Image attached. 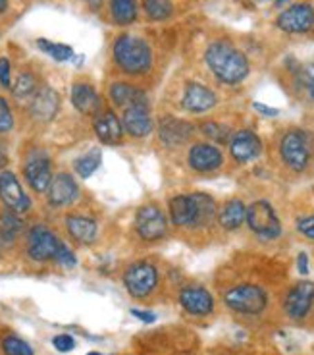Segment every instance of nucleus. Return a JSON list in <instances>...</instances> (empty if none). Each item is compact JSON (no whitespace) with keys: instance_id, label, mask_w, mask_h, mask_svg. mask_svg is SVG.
I'll return each mask as SVG.
<instances>
[{"instance_id":"8","label":"nucleus","mask_w":314,"mask_h":355,"mask_svg":"<svg viewBox=\"0 0 314 355\" xmlns=\"http://www.w3.org/2000/svg\"><path fill=\"white\" fill-rule=\"evenodd\" d=\"M124 284L133 297H147L158 284V272L149 263H135L126 270Z\"/></svg>"},{"instance_id":"22","label":"nucleus","mask_w":314,"mask_h":355,"mask_svg":"<svg viewBox=\"0 0 314 355\" xmlns=\"http://www.w3.org/2000/svg\"><path fill=\"white\" fill-rule=\"evenodd\" d=\"M93 128H95V133L99 137L100 141L107 143V145H116V143L122 141V135H124V124L120 122L114 112H99L95 122H93Z\"/></svg>"},{"instance_id":"29","label":"nucleus","mask_w":314,"mask_h":355,"mask_svg":"<svg viewBox=\"0 0 314 355\" xmlns=\"http://www.w3.org/2000/svg\"><path fill=\"white\" fill-rule=\"evenodd\" d=\"M37 46L46 53L50 58L58 60V62H66V60H72L73 58V49L68 44L62 43H53L48 39H37Z\"/></svg>"},{"instance_id":"18","label":"nucleus","mask_w":314,"mask_h":355,"mask_svg":"<svg viewBox=\"0 0 314 355\" xmlns=\"http://www.w3.org/2000/svg\"><path fill=\"white\" fill-rule=\"evenodd\" d=\"M170 218L181 228H198V207L193 196H178L170 201Z\"/></svg>"},{"instance_id":"44","label":"nucleus","mask_w":314,"mask_h":355,"mask_svg":"<svg viewBox=\"0 0 314 355\" xmlns=\"http://www.w3.org/2000/svg\"><path fill=\"white\" fill-rule=\"evenodd\" d=\"M297 268H299L301 275H308V257H306V253H299V257H297Z\"/></svg>"},{"instance_id":"27","label":"nucleus","mask_w":314,"mask_h":355,"mask_svg":"<svg viewBox=\"0 0 314 355\" xmlns=\"http://www.w3.org/2000/svg\"><path fill=\"white\" fill-rule=\"evenodd\" d=\"M110 16L116 26H129L137 18L135 0H110Z\"/></svg>"},{"instance_id":"2","label":"nucleus","mask_w":314,"mask_h":355,"mask_svg":"<svg viewBox=\"0 0 314 355\" xmlns=\"http://www.w3.org/2000/svg\"><path fill=\"white\" fill-rule=\"evenodd\" d=\"M118 68L129 76H143L153 66V51L141 37L120 35L112 46Z\"/></svg>"},{"instance_id":"16","label":"nucleus","mask_w":314,"mask_h":355,"mask_svg":"<svg viewBox=\"0 0 314 355\" xmlns=\"http://www.w3.org/2000/svg\"><path fill=\"white\" fill-rule=\"evenodd\" d=\"M216 105V95L212 89H208L203 83L197 81H191L187 83V87L183 91V97H181V107L189 110V112H207Z\"/></svg>"},{"instance_id":"6","label":"nucleus","mask_w":314,"mask_h":355,"mask_svg":"<svg viewBox=\"0 0 314 355\" xmlns=\"http://www.w3.org/2000/svg\"><path fill=\"white\" fill-rule=\"evenodd\" d=\"M62 241L43 224H35L27 232V255L33 261H50L56 257V251Z\"/></svg>"},{"instance_id":"42","label":"nucleus","mask_w":314,"mask_h":355,"mask_svg":"<svg viewBox=\"0 0 314 355\" xmlns=\"http://www.w3.org/2000/svg\"><path fill=\"white\" fill-rule=\"evenodd\" d=\"M252 108L257 110V112H261V114L268 116V118H274V116L279 114L278 108H272V107H266V105H262V103H255Z\"/></svg>"},{"instance_id":"38","label":"nucleus","mask_w":314,"mask_h":355,"mask_svg":"<svg viewBox=\"0 0 314 355\" xmlns=\"http://www.w3.org/2000/svg\"><path fill=\"white\" fill-rule=\"evenodd\" d=\"M299 81L303 83L308 91V95L314 98V66H303L301 70H299Z\"/></svg>"},{"instance_id":"40","label":"nucleus","mask_w":314,"mask_h":355,"mask_svg":"<svg viewBox=\"0 0 314 355\" xmlns=\"http://www.w3.org/2000/svg\"><path fill=\"white\" fill-rule=\"evenodd\" d=\"M53 346L58 349V352H72L73 347H75V340L72 336H68V334H58V336L53 338Z\"/></svg>"},{"instance_id":"50","label":"nucleus","mask_w":314,"mask_h":355,"mask_svg":"<svg viewBox=\"0 0 314 355\" xmlns=\"http://www.w3.org/2000/svg\"><path fill=\"white\" fill-rule=\"evenodd\" d=\"M255 2H264V0H255Z\"/></svg>"},{"instance_id":"21","label":"nucleus","mask_w":314,"mask_h":355,"mask_svg":"<svg viewBox=\"0 0 314 355\" xmlns=\"http://www.w3.org/2000/svg\"><path fill=\"white\" fill-rule=\"evenodd\" d=\"M195 132V128L185 122V120H178V118H164L158 125V135L160 141L168 147H178L183 145L191 137V133Z\"/></svg>"},{"instance_id":"1","label":"nucleus","mask_w":314,"mask_h":355,"mask_svg":"<svg viewBox=\"0 0 314 355\" xmlns=\"http://www.w3.org/2000/svg\"><path fill=\"white\" fill-rule=\"evenodd\" d=\"M205 62L216 78L228 85L241 83L249 76L247 56L228 41H214L208 44Z\"/></svg>"},{"instance_id":"13","label":"nucleus","mask_w":314,"mask_h":355,"mask_svg":"<svg viewBox=\"0 0 314 355\" xmlns=\"http://www.w3.org/2000/svg\"><path fill=\"white\" fill-rule=\"evenodd\" d=\"M230 153L235 162H241V164L255 160L262 153L261 137L251 130L235 132L234 137L230 139Z\"/></svg>"},{"instance_id":"30","label":"nucleus","mask_w":314,"mask_h":355,"mask_svg":"<svg viewBox=\"0 0 314 355\" xmlns=\"http://www.w3.org/2000/svg\"><path fill=\"white\" fill-rule=\"evenodd\" d=\"M145 14L154 21H162L168 19L174 12V4L172 0H145L143 2Z\"/></svg>"},{"instance_id":"4","label":"nucleus","mask_w":314,"mask_h":355,"mask_svg":"<svg viewBox=\"0 0 314 355\" xmlns=\"http://www.w3.org/2000/svg\"><path fill=\"white\" fill-rule=\"evenodd\" d=\"M224 303L241 315H261L266 309L268 295L257 284H239L224 293Z\"/></svg>"},{"instance_id":"43","label":"nucleus","mask_w":314,"mask_h":355,"mask_svg":"<svg viewBox=\"0 0 314 355\" xmlns=\"http://www.w3.org/2000/svg\"><path fill=\"white\" fill-rule=\"evenodd\" d=\"M131 315L137 317L139 320H143V322H154V320H156V315H154V313H149V311L131 309Z\"/></svg>"},{"instance_id":"11","label":"nucleus","mask_w":314,"mask_h":355,"mask_svg":"<svg viewBox=\"0 0 314 355\" xmlns=\"http://www.w3.org/2000/svg\"><path fill=\"white\" fill-rule=\"evenodd\" d=\"M122 124L131 137H145L153 132V118H151V108H149L147 97L133 103L131 107L124 108Z\"/></svg>"},{"instance_id":"31","label":"nucleus","mask_w":314,"mask_h":355,"mask_svg":"<svg viewBox=\"0 0 314 355\" xmlns=\"http://www.w3.org/2000/svg\"><path fill=\"white\" fill-rule=\"evenodd\" d=\"M195 197V201H197L198 207V226L203 228V226H208L210 222L214 220L216 216V203L214 199L207 193H193Z\"/></svg>"},{"instance_id":"23","label":"nucleus","mask_w":314,"mask_h":355,"mask_svg":"<svg viewBox=\"0 0 314 355\" xmlns=\"http://www.w3.org/2000/svg\"><path fill=\"white\" fill-rule=\"evenodd\" d=\"M72 105L85 116H97L102 107L99 93L89 83H73Z\"/></svg>"},{"instance_id":"14","label":"nucleus","mask_w":314,"mask_h":355,"mask_svg":"<svg viewBox=\"0 0 314 355\" xmlns=\"http://www.w3.org/2000/svg\"><path fill=\"white\" fill-rule=\"evenodd\" d=\"M180 303L189 315L195 317H207L214 309V297L208 290L198 286H187L180 292Z\"/></svg>"},{"instance_id":"9","label":"nucleus","mask_w":314,"mask_h":355,"mask_svg":"<svg viewBox=\"0 0 314 355\" xmlns=\"http://www.w3.org/2000/svg\"><path fill=\"white\" fill-rule=\"evenodd\" d=\"M0 201L4 207L16 214H24L31 209V199L27 197L14 172H0Z\"/></svg>"},{"instance_id":"24","label":"nucleus","mask_w":314,"mask_h":355,"mask_svg":"<svg viewBox=\"0 0 314 355\" xmlns=\"http://www.w3.org/2000/svg\"><path fill=\"white\" fill-rule=\"evenodd\" d=\"M66 228H68V234L73 240L80 241V243H93L97 238V222L89 216L70 214L66 218Z\"/></svg>"},{"instance_id":"10","label":"nucleus","mask_w":314,"mask_h":355,"mask_svg":"<svg viewBox=\"0 0 314 355\" xmlns=\"http://www.w3.org/2000/svg\"><path fill=\"white\" fill-rule=\"evenodd\" d=\"M166 216L158 207L145 205L135 214V230L147 241H156L166 234Z\"/></svg>"},{"instance_id":"33","label":"nucleus","mask_w":314,"mask_h":355,"mask_svg":"<svg viewBox=\"0 0 314 355\" xmlns=\"http://www.w3.org/2000/svg\"><path fill=\"white\" fill-rule=\"evenodd\" d=\"M75 172L80 174L81 178H91L95 174V170L100 166V151H91L87 155H83L80 159L75 160Z\"/></svg>"},{"instance_id":"37","label":"nucleus","mask_w":314,"mask_h":355,"mask_svg":"<svg viewBox=\"0 0 314 355\" xmlns=\"http://www.w3.org/2000/svg\"><path fill=\"white\" fill-rule=\"evenodd\" d=\"M56 263H60L62 266H68V268H72L75 266V255H73V251L68 245H64L60 243V248L56 251V257H54Z\"/></svg>"},{"instance_id":"39","label":"nucleus","mask_w":314,"mask_h":355,"mask_svg":"<svg viewBox=\"0 0 314 355\" xmlns=\"http://www.w3.org/2000/svg\"><path fill=\"white\" fill-rule=\"evenodd\" d=\"M297 230L301 232L305 238H308V240H314V214L299 218L297 220Z\"/></svg>"},{"instance_id":"12","label":"nucleus","mask_w":314,"mask_h":355,"mask_svg":"<svg viewBox=\"0 0 314 355\" xmlns=\"http://www.w3.org/2000/svg\"><path fill=\"white\" fill-rule=\"evenodd\" d=\"M314 303V282H308V280H303L295 284L286 295V313H288L289 319L301 320L305 319L308 315V311L313 307Z\"/></svg>"},{"instance_id":"15","label":"nucleus","mask_w":314,"mask_h":355,"mask_svg":"<svg viewBox=\"0 0 314 355\" xmlns=\"http://www.w3.org/2000/svg\"><path fill=\"white\" fill-rule=\"evenodd\" d=\"M58 108H60V95L53 87L43 85L37 89L35 95L31 98L29 112L39 122H50L58 112Z\"/></svg>"},{"instance_id":"34","label":"nucleus","mask_w":314,"mask_h":355,"mask_svg":"<svg viewBox=\"0 0 314 355\" xmlns=\"http://www.w3.org/2000/svg\"><path fill=\"white\" fill-rule=\"evenodd\" d=\"M2 352H4V355H33V349L29 347V344L16 336L4 338Z\"/></svg>"},{"instance_id":"46","label":"nucleus","mask_w":314,"mask_h":355,"mask_svg":"<svg viewBox=\"0 0 314 355\" xmlns=\"http://www.w3.org/2000/svg\"><path fill=\"white\" fill-rule=\"evenodd\" d=\"M85 2H87V6H89L93 12H99V10L102 8V2H104V0H85Z\"/></svg>"},{"instance_id":"41","label":"nucleus","mask_w":314,"mask_h":355,"mask_svg":"<svg viewBox=\"0 0 314 355\" xmlns=\"http://www.w3.org/2000/svg\"><path fill=\"white\" fill-rule=\"evenodd\" d=\"M10 70H12V66H10L8 58H0V85L6 89H12V80H10Z\"/></svg>"},{"instance_id":"32","label":"nucleus","mask_w":314,"mask_h":355,"mask_svg":"<svg viewBox=\"0 0 314 355\" xmlns=\"http://www.w3.org/2000/svg\"><path fill=\"white\" fill-rule=\"evenodd\" d=\"M37 91V80L31 71H21L16 81L12 83V95L18 98H26Z\"/></svg>"},{"instance_id":"3","label":"nucleus","mask_w":314,"mask_h":355,"mask_svg":"<svg viewBox=\"0 0 314 355\" xmlns=\"http://www.w3.org/2000/svg\"><path fill=\"white\" fill-rule=\"evenodd\" d=\"M279 155L281 160L293 172H303L313 157V141L305 130H289L284 133L279 141Z\"/></svg>"},{"instance_id":"28","label":"nucleus","mask_w":314,"mask_h":355,"mask_svg":"<svg viewBox=\"0 0 314 355\" xmlns=\"http://www.w3.org/2000/svg\"><path fill=\"white\" fill-rule=\"evenodd\" d=\"M21 228H24V222L19 220V214L12 213V211L2 213V216H0V240L12 241Z\"/></svg>"},{"instance_id":"5","label":"nucleus","mask_w":314,"mask_h":355,"mask_svg":"<svg viewBox=\"0 0 314 355\" xmlns=\"http://www.w3.org/2000/svg\"><path fill=\"white\" fill-rule=\"evenodd\" d=\"M247 224L261 240H276L281 234V222L268 201H255L247 207Z\"/></svg>"},{"instance_id":"19","label":"nucleus","mask_w":314,"mask_h":355,"mask_svg":"<svg viewBox=\"0 0 314 355\" xmlns=\"http://www.w3.org/2000/svg\"><path fill=\"white\" fill-rule=\"evenodd\" d=\"M48 203L53 207H66V205H72L77 196H80V187L75 184L70 174H56L48 186Z\"/></svg>"},{"instance_id":"49","label":"nucleus","mask_w":314,"mask_h":355,"mask_svg":"<svg viewBox=\"0 0 314 355\" xmlns=\"http://www.w3.org/2000/svg\"><path fill=\"white\" fill-rule=\"evenodd\" d=\"M87 355H100V354H97V352H91V354H87Z\"/></svg>"},{"instance_id":"36","label":"nucleus","mask_w":314,"mask_h":355,"mask_svg":"<svg viewBox=\"0 0 314 355\" xmlns=\"http://www.w3.org/2000/svg\"><path fill=\"white\" fill-rule=\"evenodd\" d=\"M14 128V116L10 110L6 98L0 97V133H8Z\"/></svg>"},{"instance_id":"35","label":"nucleus","mask_w":314,"mask_h":355,"mask_svg":"<svg viewBox=\"0 0 314 355\" xmlns=\"http://www.w3.org/2000/svg\"><path fill=\"white\" fill-rule=\"evenodd\" d=\"M201 132L205 133L207 137L214 139L218 143H225L230 139V128L224 124H216V122H207L201 125Z\"/></svg>"},{"instance_id":"17","label":"nucleus","mask_w":314,"mask_h":355,"mask_svg":"<svg viewBox=\"0 0 314 355\" xmlns=\"http://www.w3.org/2000/svg\"><path fill=\"white\" fill-rule=\"evenodd\" d=\"M24 176H26L29 187L37 193H46L54 178L50 162L46 157H33V159L27 160L26 166H24Z\"/></svg>"},{"instance_id":"20","label":"nucleus","mask_w":314,"mask_h":355,"mask_svg":"<svg viewBox=\"0 0 314 355\" xmlns=\"http://www.w3.org/2000/svg\"><path fill=\"white\" fill-rule=\"evenodd\" d=\"M222 153L210 143H197L189 151V166L197 172H212L222 166Z\"/></svg>"},{"instance_id":"25","label":"nucleus","mask_w":314,"mask_h":355,"mask_svg":"<svg viewBox=\"0 0 314 355\" xmlns=\"http://www.w3.org/2000/svg\"><path fill=\"white\" fill-rule=\"evenodd\" d=\"M245 220H247V207L241 199L228 201L218 213V222L224 230H237Z\"/></svg>"},{"instance_id":"48","label":"nucleus","mask_w":314,"mask_h":355,"mask_svg":"<svg viewBox=\"0 0 314 355\" xmlns=\"http://www.w3.org/2000/svg\"><path fill=\"white\" fill-rule=\"evenodd\" d=\"M289 0H274V4H276V6H284V4H288Z\"/></svg>"},{"instance_id":"7","label":"nucleus","mask_w":314,"mask_h":355,"mask_svg":"<svg viewBox=\"0 0 314 355\" xmlns=\"http://www.w3.org/2000/svg\"><path fill=\"white\" fill-rule=\"evenodd\" d=\"M276 26L286 33H306L314 27V8L308 2H297L281 10L276 18Z\"/></svg>"},{"instance_id":"47","label":"nucleus","mask_w":314,"mask_h":355,"mask_svg":"<svg viewBox=\"0 0 314 355\" xmlns=\"http://www.w3.org/2000/svg\"><path fill=\"white\" fill-rule=\"evenodd\" d=\"M8 10V0H0V14H4Z\"/></svg>"},{"instance_id":"45","label":"nucleus","mask_w":314,"mask_h":355,"mask_svg":"<svg viewBox=\"0 0 314 355\" xmlns=\"http://www.w3.org/2000/svg\"><path fill=\"white\" fill-rule=\"evenodd\" d=\"M8 164V151L4 147V143H0V170L4 168Z\"/></svg>"},{"instance_id":"26","label":"nucleus","mask_w":314,"mask_h":355,"mask_svg":"<svg viewBox=\"0 0 314 355\" xmlns=\"http://www.w3.org/2000/svg\"><path fill=\"white\" fill-rule=\"evenodd\" d=\"M108 95H110V101L116 105V107L127 108L131 107L133 103L145 98V93L141 89L133 87L131 83H124V81H116L112 83L110 89H108Z\"/></svg>"}]
</instances>
